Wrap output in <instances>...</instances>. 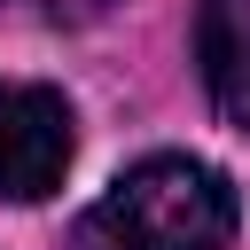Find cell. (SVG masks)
Returning a JSON list of instances; mask_svg holds the SVG:
<instances>
[{
  "label": "cell",
  "instance_id": "cell-1",
  "mask_svg": "<svg viewBox=\"0 0 250 250\" xmlns=\"http://www.w3.org/2000/svg\"><path fill=\"white\" fill-rule=\"evenodd\" d=\"M234 219L242 203L219 164L148 156L78 219V250H227Z\"/></svg>",
  "mask_w": 250,
  "mask_h": 250
},
{
  "label": "cell",
  "instance_id": "cell-2",
  "mask_svg": "<svg viewBox=\"0 0 250 250\" xmlns=\"http://www.w3.org/2000/svg\"><path fill=\"white\" fill-rule=\"evenodd\" d=\"M70 102L31 78H0V203H47L70 172Z\"/></svg>",
  "mask_w": 250,
  "mask_h": 250
},
{
  "label": "cell",
  "instance_id": "cell-3",
  "mask_svg": "<svg viewBox=\"0 0 250 250\" xmlns=\"http://www.w3.org/2000/svg\"><path fill=\"white\" fill-rule=\"evenodd\" d=\"M195 62L227 125L250 133V0H203L195 16Z\"/></svg>",
  "mask_w": 250,
  "mask_h": 250
},
{
  "label": "cell",
  "instance_id": "cell-4",
  "mask_svg": "<svg viewBox=\"0 0 250 250\" xmlns=\"http://www.w3.org/2000/svg\"><path fill=\"white\" fill-rule=\"evenodd\" d=\"M55 8V23H94V16H109L117 0H47Z\"/></svg>",
  "mask_w": 250,
  "mask_h": 250
}]
</instances>
